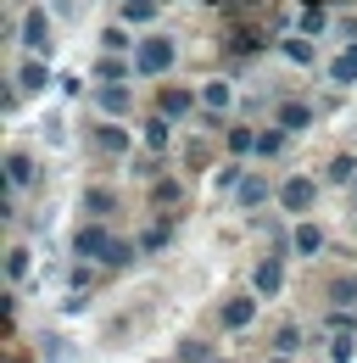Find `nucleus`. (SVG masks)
<instances>
[{
    "instance_id": "nucleus-26",
    "label": "nucleus",
    "mask_w": 357,
    "mask_h": 363,
    "mask_svg": "<svg viewBox=\"0 0 357 363\" xmlns=\"http://www.w3.org/2000/svg\"><path fill=\"white\" fill-rule=\"evenodd\" d=\"M145 145H151V151L168 145V118H151V123H145Z\"/></svg>"
},
{
    "instance_id": "nucleus-4",
    "label": "nucleus",
    "mask_w": 357,
    "mask_h": 363,
    "mask_svg": "<svg viewBox=\"0 0 357 363\" xmlns=\"http://www.w3.org/2000/svg\"><path fill=\"white\" fill-rule=\"evenodd\" d=\"M279 285H285V257L268 252L263 263H257V274H251V291H257V296H279Z\"/></svg>"
},
{
    "instance_id": "nucleus-27",
    "label": "nucleus",
    "mask_w": 357,
    "mask_h": 363,
    "mask_svg": "<svg viewBox=\"0 0 357 363\" xmlns=\"http://www.w3.org/2000/svg\"><path fill=\"white\" fill-rule=\"evenodd\" d=\"M229 151H234V157L257 151V135H251V129H229Z\"/></svg>"
},
{
    "instance_id": "nucleus-34",
    "label": "nucleus",
    "mask_w": 357,
    "mask_h": 363,
    "mask_svg": "<svg viewBox=\"0 0 357 363\" xmlns=\"http://www.w3.org/2000/svg\"><path fill=\"white\" fill-rule=\"evenodd\" d=\"M101 45H106V50H123V45H129V34H123V28H106V34H101Z\"/></svg>"
},
{
    "instance_id": "nucleus-13",
    "label": "nucleus",
    "mask_w": 357,
    "mask_h": 363,
    "mask_svg": "<svg viewBox=\"0 0 357 363\" xmlns=\"http://www.w3.org/2000/svg\"><path fill=\"white\" fill-rule=\"evenodd\" d=\"M324 179H335V184H357V157H329Z\"/></svg>"
},
{
    "instance_id": "nucleus-37",
    "label": "nucleus",
    "mask_w": 357,
    "mask_h": 363,
    "mask_svg": "<svg viewBox=\"0 0 357 363\" xmlns=\"http://www.w3.org/2000/svg\"><path fill=\"white\" fill-rule=\"evenodd\" d=\"M312 6H318V0H312Z\"/></svg>"
},
{
    "instance_id": "nucleus-33",
    "label": "nucleus",
    "mask_w": 357,
    "mask_h": 363,
    "mask_svg": "<svg viewBox=\"0 0 357 363\" xmlns=\"http://www.w3.org/2000/svg\"><path fill=\"white\" fill-rule=\"evenodd\" d=\"M312 34H324V11H307V17H302V40H312Z\"/></svg>"
},
{
    "instance_id": "nucleus-25",
    "label": "nucleus",
    "mask_w": 357,
    "mask_h": 363,
    "mask_svg": "<svg viewBox=\"0 0 357 363\" xmlns=\"http://www.w3.org/2000/svg\"><path fill=\"white\" fill-rule=\"evenodd\" d=\"M162 246H168V224H151L140 235V252H162Z\"/></svg>"
},
{
    "instance_id": "nucleus-36",
    "label": "nucleus",
    "mask_w": 357,
    "mask_h": 363,
    "mask_svg": "<svg viewBox=\"0 0 357 363\" xmlns=\"http://www.w3.org/2000/svg\"><path fill=\"white\" fill-rule=\"evenodd\" d=\"M218 363H229V358H218Z\"/></svg>"
},
{
    "instance_id": "nucleus-5",
    "label": "nucleus",
    "mask_w": 357,
    "mask_h": 363,
    "mask_svg": "<svg viewBox=\"0 0 357 363\" xmlns=\"http://www.w3.org/2000/svg\"><path fill=\"white\" fill-rule=\"evenodd\" d=\"M17 34H23V45H28V56H45V50H50V23H45V11H28Z\"/></svg>"
},
{
    "instance_id": "nucleus-11",
    "label": "nucleus",
    "mask_w": 357,
    "mask_h": 363,
    "mask_svg": "<svg viewBox=\"0 0 357 363\" xmlns=\"http://www.w3.org/2000/svg\"><path fill=\"white\" fill-rule=\"evenodd\" d=\"M101 112L106 118H123L129 112V84H101Z\"/></svg>"
},
{
    "instance_id": "nucleus-7",
    "label": "nucleus",
    "mask_w": 357,
    "mask_h": 363,
    "mask_svg": "<svg viewBox=\"0 0 357 363\" xmlns=\"http://www.w3.org/2000/svg\"><path fill=\"white\" fill-rule=\"evenodd\" d=\"M34 179H40L34 157H28V151H11V157H6V184H11V190H28Z\"/></svg>"
},
{
    "instance_id": "nucleus-1",
    "label": "nucleus",
    "mask_w": 357,
    "mask_h": 363,
    "mask_svg": "<svg viewBox=\"0 0 357 363\" xmlns=\"http://www.w3.org/2000/svg\"><path fill=\"white\" fill-rule=\"evenodd\" d=\"M168 67H174V45H168L162 34L140 40V50H134V73H168Z\"/></svg>"
},
{
    "instance_id": "nucleus-10",
    "label": "nucleus",
    "mask_w": 357,
    "mask_h": 363,
    "mask_svg": "<svg viewBox=\"0 0 357 363\" xmlns=\"http://www.w3.org/2000/svg\"><path fill=\"white\" fill-rule=\"evenodd\" d=\"M190 106H196V95L190 90H162V101H157V112H162V118H168V123H174V118H184V112H190Z\"/></svg>"
},
{
    "instance_id": "nucleus-32",
    "label": "nucleus",
    "mask_w": 357,
    "mask_h": 363,
    "mask_svg": "<svg viewBox=\"0 0 357 363\" xmlns=\"http://www.w3.org/2000/svg\"><path fill=\"white\" fill-rule=\"evenodd\" d=\"M279 145H285V135H279V129H263V135H257V151H263V157H273Z\"/></svg>"
},
{
    "instance_id": "nucleus-35",
    "label": "nucleus",
    "mask_w": 357,
    "mask_h": 363,
    "mask_svg": "<svg viewBox=\"0 0 357 363\" xmlns=\"http://www.w3.org/2000/svg\"><path fill=\"white\" fill-rule=\"evenodd\" d=\"M273 363H290V358H273Z\"/></svg>"
},
{
    "instance_id": "nucleus-23",
    "label": "nucleus",
    "mask_w": 357,
    "mask_h": 363,
    "mask_svg": "<svg viewBox=\"0 0 357 363\" xmlns=\"http://www.w3.org/2000/svg\"><path fill=\"white\" fill-rule=\"evenodd\" d=\"M123 17L129 23H151L157 17V0H123Z\"/></svg>"
},
{
    "instance_id": "nucleus-18",
    "label": "nucleus",
    "mask_w": 357,
    "mask_h": 363,
    "mask_svg": "<svg viewBox=\"0 0 357 363\" xmlns=\"http://www.w3.org/2000/svg\"><path fill=\"white\" fill-rule=\"evenodd\" d=\"M123 73H129V67H123L118 56H101V62H95V79H101V84H123Z\"/></svg>"
},
{
    "instance_id": "nucleus-16",
    "label": "nucleus",
    "mask_w": 357,
    "mask_h": 363,
    "mask_svg": "<svg viewBox=\"0 0 357 363\" xmlns=\"http://www.w3.org/2000/svg\"><path fill=\"white\" fill-rule=\"evenodd\" d=\"M329 302H335V308H357V274H346V279L329 285Z\"/></svg>"
},
{
    "instance_id": "nucleus-6",
    "label": "nucleus",
    "mask_w": 357,
    "mask_h": 363,
    "mask_svg": "<svg viewBox=\"0 0 357 363\" xmlns=\"http://www.w3.org/2000/svg\"><path fill=\"white\" fill-rule=\"evenodd\" d=\"M257 302H263V296H229V302H223V330H246V324H251V318H257Z\"/></svg>"
},
{
    "instance_id": "nucleus-17",
    "label": "nucleus",
    "mask_w": 357,
    "mask_h": 363,
    "mask_svg": "<svg viewBox=\"0 0 357 363\" xmlns=\"http://www.w3.org/2000/svg\"><path fill=\"white\" fill-rule=\"evenodd\" d=\"M268 196H273V190H268L263 179H240V207H263Z\"/></svg>"
},
{
    "instance_id": "nucleus-8",
    "label": "nucleus",
    "mask_w": 357,
    "mask_h": 363,
    "mask_svg": "<svg viewBox=\"0 0 357 363\" xmlns=\"http://www.w3.org/2000/svg\"><path fill=\"white\" fill-rule=\"evenodd\" d=\"M89 145H95L101 157H123V151H129V135L112 129V123H95V129H89Z\"/></svg>"
},
{
    "instance_id": "nucleus-15",
    "label": "nucleus",
    "mask_w": 357,
    "mask_h": 363,
    "mask_svg": "<svg viewBox=\"0 0 357 363\" xmlns=\"http://www.w3.org/2000/svg\"><path fill=\"white\" fill-rule=\"evenodd\" d=\"M307 123H312L307 106H296V101H285V106H279V129H290V135H296V129H307Z\"/></svg>"
},
{
    "instance_id": "nucleus-3",
    "label": "nucleus",
    "mask_w": 357,
    "mask_h": 363,
    "mask_svg": "<svg viewBox=\"0 0 357 363\" xmlns=\"http://www.w3.org/2000/svg\"><path fill=\"white\" fill-rule=\"evenodd\" d=\"M312 196H318V184L302 179V174H290V179L279 184V207H285V213H307V207H312Z\"/></svg>"
},
{
    "instance_id": "nucleus-12",
    "label": "nucleus",
    "mask_w": 357,
    "mask_h": 363,
    "mask_svg": "<svg viewBox=\"0 0 357 363\" xmlns=\"http://www.w3.org/2000/svg\"><path fill=\"white\" fill-rule=\"evenodd\" d=\"M329 79H335V84H352V79H357V45L341 50V56L329 62Z\"/></svg>"
},
{
    "instance_id": "nucleus-20",
    "label": "nucleus",
    "mask_w": 357,
    "mask_h": 363,
    "mask_svg": "<svg viewBox=\"0 0 357 363\" xmlns=\"http://www.w3.org/2000/svg\"><path fill=\"white\" fill-rule=\"evenodd\" d=\"M273 347H279V358H290V352H302V330H296V324H285V330L273 335Z\"/></svg>"
},
{
    "instance_id": "nucleus-19",
    "label": "nucleus",
    "mask_w": 357,
    "mask_h": 363,
    "mask_svg": "<svg viewBox=\"0 0 357 363\" xmlns=\"http://www.w3.org/2000/svg\"><path fill=\"white\" fill-rule=\"evenodd\" d=\"M201 101H207V112H229V84H223V79H212V84L201 90Z\"/></svg>"
},
{
    "instance_id": "nucleus-31",
    "label": "nucleus",
    "mask_w": 357,
    "mask_h": 363,
    "mask_svg": "<svg viewBox=\"0 0 357 363\" xmlns=\"http://www.w3.org/2000/svg\"><path fill=\"white\" fill-rule=\"evenodd\" d=\"M151 201H157V207H174V201H178V184H174V179H162L157 190H151Z\"/></svg>"
},
{
    "instance_id": "nucleus-21",
    "label": "nucleus",
    "mask_w": 357,
    "mask_h": 363,
    "mask_svg": "<svg viewBox=\"0 0 357 363\" xmlns=\"http://www.w3.org/2000/svg\"><path fill=\"white\" fill-rule=\"evenodd\" d=\"M84 207L95 213V218H106V213L118 207V196H112V190H89V196H84Z\"/></svg>"
},
{
    "instance_id": "nucleus-2",
    "label": "nucleus",
    "mask_w": 357,
    "mask_h": 363,
    "mask_svg": "<svg viewBox=\"0 0 357 363\" xmlns=\"http://www.w3.org/2000/svg\"><path fill=\"white\" fill-rule=\"evenodd\" d=\"M112 246H118V240H112L101 224H84L79 235H73V252H79V257H89V263H106V257H112Z\"/></svg>"
},
{
    "instance_id": "nucleus-28",
    "label": "nucleus",
    "mask_w": 357,
    "mask_h": 363,
    "mask_svg": "<svg viewBox=\"0 0 357 363\" xmlns=\"http://www.w3.org/2000/svg\"><path fill=\"white\" fill-rule=\"evenodd\" d=\"M352 335H335V341H329V363H352Z\"/></svg>"
},
{
    "instance_id": "nucleus-14",
    "label": "nucleus",
    "mask_w": 357,
    "mask_h": 363,
    "mask_svg": "<svg viewBox=\"0 0 357 363\" xmlns=\"http://www.w3.org/2000/svg\"><path fill=\"white\" fill-rule=\"evenodd\" d=\"M318 246H324V229L318 224H296V252H302V257H318Z\"/></svg>"
},
{
    "instance_id": "nucleus-29",
    "label": "nucleus",
    "mask_w": 357,
    "mask_h": 363,
    "mask_svg": "<svg viewBox=\"0 0 357 363\" xmlns=\"http://www.w3.org/2000/svg\"><path fill=\"white\" fill-rule=\"evenodd\" d=\"M178 358H184V363H218L207 347H201V341H184V347H178Z\"/></svg>"
},
{
    "instance_id": "nucleus-22",
    "label": "nucleus",
    "mask_w": 357,
    "mask_h": 363,
    "mask_svg": "<svg viewBox=\"0 0 357 363\" xmlns=\"http://www.w3.org/2000/svg\"><path fill=\"white\" fill-rule=\"evenodd\" d=\"M23 274H28V252H23V246H11V252H6V279L17 285Z\"/></svg>"
},
{
    "instance_id": "nucleus-9",
    "label": "nucleus",
    "mask_w": 357,
    "mask_h": 363,
    "mask_svg": "<svg viewBox=\"0 0 357 363\" xmlns=\"http://www.w3.org/2000/svg\"><path fill=\"white\" fill-rule=\"evenodd\" d=\"M45 84H50V67H45L40 56H28L23 67H17V90H28V95H40Z\"/></svg>"
},
{
    "instance_id": "nucleus-30",
    "label": "nucleus",
    "mask_w": 357,
    "mask_h": 363,
    "mask_svg": "<svg viewBox=\"0 0 357 363\" xmlns=\"http://www.w3.org/2000/svg\"><path fill=\"white\" fill-rule=\"evenodd\" d=\"M129 263H134V246H129V240H118L112 257H106V269H129Z\"/></svg>"
},
{
    "instance_id": "nucleus-24",
    "label": "nucleus",
    "mask_w": 357,
    "mask_h": 363,
    "mask_svg": "<svg viewBox=\"0 0 357 363\" xmlns=\"http://www.w3.org/2000/svg\"><path fill=\"white\" fill-rule=\"evenodd\" d=\"M279 50H285V56H290L296 67H307V62H312V40H285Z\"/></svg>"
}]
</instances>
